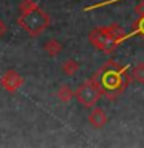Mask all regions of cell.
<instances>
[{"mask_svg":"<svg viewBox=\"0 0 144 148\" xmlns=\"http://www.w3.org/2000/svg\"><path fill=\"white\" fill-rule=\"evenodd\" d=\"M56 96H57V99L62 102V103H68V102L74 97V91L71 90V86H70V85H60L57 88Z\"/></svg>","mask_w":144,"mask_h":148,"instance_id":"obj_8","label":"cell"},{"mask_svg":"<svg viewBox=\"0 0 144 148\" xmlns=\"http://www.w3.org/2000/svg\"><path fill=\"white\" fill-rule=\"evenodd\" d=\"M19 26H22V29H25L31 37H37L44 32L46 28L50 26V16L46 14L44 9L39 6L30 9V11L20 12V16L17 18Z\"/></svg>","mask_w":144,"mask_h":148,"instance_id":"obj_3","label":"cell"},{"mask_svg":"<svg viewBox=\"0 0 144 148\" xmlns=\"http://www.w3.org/2000/svg\"><path fill=\"white\" fill-rule=\"evenodd\" d=\"M93 79L98 82L102 96L109 100H116L118 96L129 86L132 76H129V68L118 65L115 60H107L98 71L93 74Z\"/></svg>","mask_w":144,"mask_h":148,"instance_id":"obj_1","label":"cell"},{"mask_svg":"<svg viewBox=\"0 0 144 148\" xmlns=\"http://www.w3.org/2000/svg\"><path fill=\"white\" fill-rule=\"evenodd\" d=\"M37 3L34 0H22L20 5H19V8H20V12H25V11H30V9L36 8Z\"/></svg>","mask_w":144,"mask_h":148,"instance_id":"obj_12","label":"cell"},{"mask_svg":"<svg viewBox=\"0 0 144 148\" xmlns=\"http://www.w3.org/2000/svg\"><path fill=\"white\" fill-rule=\"evenodd\" d=\"M133 11H135V14H136L138 17L144 16V0H141V2H138L136 5H135Z\"/></svg>","mask_w":144,"mask_h":148,"instance_id":"obj_13","label":"cell"},{"mask_svg":"<svg viewBox=\"0 0 144 148\" xmlns=\"http://www.w3.org/2000/svg\"><path fill=\"white\" fill-rule=\"evenodd\" d=\"M127 39V34L123 31L119 25H107L95 28L88 34V42L96 49L102 51L105 54H111L123 42Z\"/></svg>","mask_w":144,"mask_h":148,"instance_id":"obj_2","label":"cell"},{"mask_svg":"<svg viewBox=\"0 0 144 148\" xmlns=\"http://www.w3.org/2000/svg\"><path fill=\"white\" fill-rule=\"evenodd\" d=\"M133 36H141L144 39V16L138 17V20L133 23V29H132V32L127 34V39L129 37H133Z\"/></svg>","mask_w":144,"mask_h":148,"instance_id":"obj_11","label":"cell"},{"mask_svg":"<svg viewBox=\"0 0 144 148\" xmlns=\"http://www.w3.org/2000/svg\"><path fill=\"white\" fill-rule=\"evenodd\" d=\"M109 122V116H107L105 110L99 108V106H93L88 113V123L93 128H102Z\"/></svg>","mask_w":144,"mask_h":148,"instance_id":"obj_6","label":"cell"},{"mask_svg":"<svg viewBox=\"0 0 144 148\" xmlns=\"http://www.w3.org/2000/svg\"><path fill=\"white\" fill-rule=\"evenodd\" d=\"M44 49L50 57H57V56L62 53V43H60L59 40H56V39H50V40L45 42Z\"/></svg>","mask_w":144,"mask_h":148,"instance_id":"obj_7","label":"cell"},{"mask_svg":"<svg viewBox=\"0 0 144 148\" xmlns=\"http://www.w3.org/2000/svg\"><path fill=\"white\" fill-rule=\"evenodd\" d=\"M101 96H102V91H101L99 85H98V82L93 77L82 82L78 86V90L74 91V97H76L78 102L84 108H93V106H96Z\"/></svg>","mask_w":144,"mask_h":148,"instance_id":"obj_4","label":"cell"},{"mask_svg":"<svg viewBox=\"0 0 144 148\" xmlns=\"http://www.w3.org/2000/svg\"><path fill=\"white\" fill-rule=\"evenodd\" d=\"M6 31H8V26H6V23H5L2 18H0V39L2 37H5V34H6Z\"/></svg>","mask_w":144,"mask_h":148,"instance_id":"obj_14","label":"cell"},{"mask_svg":"<svg viewBox=\"0 0 144 148\" xmlns=\"http://www.w3.org/2000/svg\"><path fill=\"white\" fill-rule=\"evenodd\" d=\"M79 71V62L74 59H67L65 62L62 63V73L65 74V76H74Z\"/></svg>","mask_w":144,"mask_h":148,"instance_id":"obj_9","label":"cell"},{"mask_svg":"<svg viewBox=\"0 0 144 148\" xmlns=\"http://www.w3.org/2000/svg\"><path fill=\"white\" fill-rule=\"evenodd\" d=\"M23 77L19 74L17 71H14V69H9L3 74L2 77H0V85L5 91L8 92H16L19 88L23 85Z\"/></svg>","mask_w":144,"mask_h":148,"instance_id":"obj_5","label":"cell"},{"mask_svg":"<svg viewBox=\"0 0 144 148\" xmlns=\"http://www.w3.org/2000/svg\"><path fill=\"white\" fill-rule=\"evenodd\" d=\"M130 76H132V80L138 82V83H143V85H144V62L135 65V66L132 68Z\"/></svg>","mask_w":144,"mask_h":148,"instance_id":"obj_10","label":"cell"}]
</instances>
